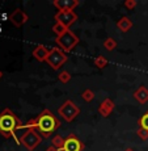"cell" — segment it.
Returning <instances> with one entry per match:
<instances>
[{"instance_id":"cell-12","label":"cell","mask_w":148,"mask_h":151,"mask_svg":"<svg viewBox=\"0 0 148 151\" xmlns=\"http://www.w3.org/2000/svg\"><path fill=\"white\" fill-rule=\"evenodd\" d=\"M49 53H50V50H49L46 46L38 45L31 51V55H33L37 60H39V62H46V59H47V57H49Z\"/></svg>"},{"instance_id":"cell-22","label":"cell","mask_w":148,"mask_h":151,"mask_svg":"<svg viewBox=\"0 0 148 151\" xmlns=\"http://www.w3.org/2000/svg\"><path fill=\"white\" fill-rule=\"evenodd\" d=\"M136 134H138V137L142 139V141H147L148 139V130L143 129V127H139L138 132H136Z\"/></svg>"},{"instance_id":"cell-16","label":"cell","mask_w":148,"mask_h":151,"mask_svg":"<svg viewBox=\"0 0 148 151\" xmlns=\"http://www.w3.org/2000/svg\"><path fill=\"white\" fill-rule=\"evenodd\" d=\"M66 30H67V28H66L64 25H62L60 22H55V24L53 25V28H51V32L56 34V37L62 36V34L64 33Z\"/></svg>"},{"instance_id":"cell-5","label":"cell","mask_w":148,"mask_h":151,"mask_svg":"<svg viewBox=\"0 0 148 151\" xmlns=\"http://www.w3.org/2000/svg\"><path fill=\"white\" fill-rule=\"evenodd\" d=\"M42 141V135L36 129H26V132L20 137V145L25 147L28 151H33Z\"/></svg>"},{"instance_id":"cell-17","label":"cell","mask_w":148,"mask_h":151,"mask_svg":"<svg viewBox=\"0 0 148 151\" xmlns=\"http://www.w3.org/2000/svg\"><path fill=\"white\" fill-rule=\"evenodd\" d=\"M94 66L97 68H105L108 66V59L102 55H98V57L94 58Z\"/></svg>"},{"instance_id":"cell-2","label":"cell","mask_w":148,"mask_h":151,"mask_svg":"<svg viewBox=\"0 0 148 151\" xmlns=\"http://www.w3.org/2000/svg\"><path fill=\"white\" fill-rule=\"evenodd\" d=\"M34 120H36V130L42 135V138H49L60 126V121L49 109H43Z\"/></svg>"},{"instance_id":"cell-6","label":"cell","mask_w":148,"mask_h":151,"mask_svg":"<svg viewBox=\"0 0 148 151\" xmlns=\"http://www.w3.org/2000/svg\"><path fill=\"white\" fill-rule=\"evenodd\" d=\"M67 60H68L67 54L56 46V47L50 49V53H49V57L46 59V63L53 70H59Z\"/></svg>"},{"instance_id":"cell-21","label":"cell","mask_w":148,"mask_h":151,"mask_svg":"<svg viewBox=\"0 0 148 151\" xmlns=\"http://www.w3.org/2000/svg\"><path fill=\"white\" fill-rule=\"evenodd\" d=\"M139 126L148 130V112H146L140 118H139Z\"/></svg>"},{"instance_id":"cell-15","label":"cell","mask_w":148,"mask_h":151,"mask_svg":"<svg viewBox=\"0 0 148 151\" xmlns=\"http://www.w3.org/2000/svg\"><path fill=\"white\" fill-rule=\"evenodd\" d=\"M64 142H66V138L60 134H56L54 135L53 139H51V146H54L55 149H58L59 151H63V147H64Z\"/></svg>"},{"instance_id":"cell-11","label":"cell","mask_w":148,"mask_h":151,"mask_svg":"<svg viewBox=\"0 0 148 151\" xmlns=\"http://www.w3.org/2000/svg\"><path fill=\"white\" fill-rule=\"evenodd\" d=\"M114 108H115L114 101H113L112 99H105V100L100 104V106H98V113H100L102 117H109V116L112 114V112L114 110Z\"/></svg>"},{"instance_id":"cell-24","label":"cell","mask_w":148,"mask_h":151,"mask_svg":"<svg viewBox=\"0 0 148 151\" xmlns=\"http://www.w3.org/2000/svg\"><path fill=\"white\" fill-rule=\"evenodd\" d=\"M46 151H59V150L55 149L54 146H50V147H47V149H46Z\"/></svg>"},{"instance_id":"cell-25","label":"cell","mask_w":148,"mask_h":151,"mask_svg":"<svg viewBox=\"0 0 148 151\" xmlns=\"http://www.w3.org/2000/svg\"><path fill=\"white\" fill-rule=\"evenodd\" d=\"M124 151H134V149H130V147H129V149H126Z\"/></svg>"},{"instance_id":"cell-8","label":"cell","mask_w":148,"mask_h":151,"mask_svg":"<svg viewBox=\"0 0 148 151\" xmlns=\"http://www.w3.org/2000/svg\"><path fill=\"white\" fill-rule=\"evenodd\" d=\"M84 147H85V146H84V143L76 137V135H75V134H69L68 137L66 138L63 151H83Z\"/></svg>"},{"instance_id":"cell-23","label":"cell","mask_w":148,"mask_h":151,"mask_svg":"<svg viewBox=\"0 0 148 151\" xmlns=\"http://www.w3.org/2000/svg\"><path fill=\"white\" fill-rule=\"evenodd\" d=\"M123 5L127 8V9H134L136 7V0H124Z\"/></svg>"},{"instance_id":"cell-26","label":"cell","mask_w":148,"mask_h":151,"mask_svg":"<svg viewBox=\"0 0 148 151\" xmlns=\"http://www.w3.org/2000/svg\"><path fill=\"white\" fill-rule=\"evenodd\" d=\"M1 78H3V71L0 70V79H1Z\"/></svg>"},{"instance_id":"cell-1","label":"cell","mask_w":148,"mask_h":151,"mask_svg":"<svg viewBox=\"0 0 148 151\" xmlns=\"http://www.w3.org/2000/svg\"><path fill=\"white\" fill-rule=\"evenodd\" d=\"M22 126V121L9 108H5L0 113V134L4 138H13L20 145V139L16 137V130Z\"/></svg>"},{"instance_id":"cell-7","label":"cell","mask_w":148,"mask_h":151,"mask_svg":"<svg viewBox=\"0 0 148 151\" xmlns=\"http://www.w3.org/2000/svg\"><path fill=\"white\" fill-rule=\"evenodd\" d=\"M55 22H60L62 25H64L67 29H69L72 24H75L77 20V14L74 11H58L54 16Z\"/></svg>"},{"instance_id":"cell-20","label":"cell","mask_w":148,"mask_h":151,"mask_svg":"<svg viewBox=\"0 0 148 151\" xmlns=\"http://www.w3.org/2000/svg\"><path fill=\"white\" fill-rule=\"evenodd\" d=\"M58 80H59L60 83H63V84L68 83L69 80H71V74H69L68 71H62V72H59V74H58Z\"/></svg>"},{"instance_id":"cell-9","label":"cell","mask_w":148,"mask_h":151,"mask_svg":"<svg viewBox=\"0 0 148 151\" xmlns=\"http://www.w3.org/2000/svg\"><path fill=\"white\" fill-rule=\"evenodd\" d=\"M28 19H29V16L22 9H20V8L14 9L13 12L11 13V16H9V21L12 22L16 28H21L22 25L28 21Z\"/></svg>"},{"instance_id":"cell-19","label":"cell","mask_w":148,"mask_h":151,"mask_svg":"<svg viewBox=\"0 0 148 151\" xmlns=\"http://www.w3.org/2000/svg\"><path fill=\"white\" fill-rule=\"evenodd\" d=\"M81 99H83L84 101H87V103H91L94 99V92L92 91V89H85V91L81 92Z\"/></svg>"},{"instance_id":"cell-18","label":"cell","mask_w":148,"mask_h":151,"mask_svg":"<svg viewBox=\"0 0 148 151\" xmlns=\"http://www.w3.org/2000/svg\"><path fill=\"white\" fill-rule=\"evenodd\" d=\"M117 41H115L114 38H112V37H108V38L105 40V42H104V47L106 49V50L109 51H113L115 47H117Z\"/></svg>"},{"instance_id":"cell-13","label":"cell","mask_w":148,"mask_h":151,"mask_svg":"<svg viewBox=\"0 0 148 151\" xmlns=\"http://www.w3.org/2000/svg\"><path fill=\"white\" fill-rule=\"evenodd\" d=\"M134 99L139 104H146L148 101V88L144 86H140L138 89L134 92Z\"/></svg>"},{"instance_id":"cell-4","label":"cell","mask_w":148,"mask_h":151,"mask_svg":"<svg viewBox=\"0 0 148 151\" xmlns=\"http://www.w3.org/2000/svg\"><path fill=\"white\" fill-rule=\"evenodd\" d=\"M58 114H59L66 122H72V121L80 114V108L72 100H66L64 103L58 108Z\"/></svg>"},{"instance_id":"cell-14","label":"cell","mask_w":148,"mask_h":151,"mask_svg":"<svg viewBox=\"0 0 148 151\" xmlns=\"http://www.w3.org/2000/svg\"><path fill=\"white\" fill-rule=\"evenodd\" d=\"M117 28L119 29L121 32H129L130 29L132 28V21H131V19L130 17H127V16H123V17H121L119 20L117 21Z\"/></svg>"},{"instance_id":"cell-10","label":"cell","mask_w":148,"mask_h":151,"mask_svg":"<svg viewBox=\"0 0 148 151\" xmlns=\"http://www.w3.org/2000/svg\"><path fill=\"white\" fill-rule=\"evenodd\" d=\"M80 4L79 0H54L53 5L58 11H74Z\"/></svg>"},{"instance_id":"cell-3","label":"cell","mask_w":148,"mask_h":151,"mask_svg":"<svg viewBox=\"0 0 148 151\" xmlns=\"http://www.w3.org/2000/svg\"><path fill=\"white\" fill-rule=\"evenodd\" d=\"M55 42H56L58 47L62 49L64 53H69L71 50H74V49L76 47L77 43L80 42V40L71 29H67L62 36L55 38Z\"/></svg>"}]
</instances>
